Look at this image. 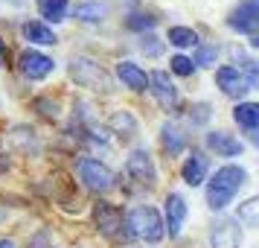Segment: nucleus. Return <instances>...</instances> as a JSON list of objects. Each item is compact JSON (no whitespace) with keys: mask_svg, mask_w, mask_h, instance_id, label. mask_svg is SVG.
Returning <instances> with one entry per match:
<instances>
[{"mask_svg":"<svg viewBox=\"0 0 259 248\" xmlns=\"http://www.w3.org/2000/svg\"><path fill=\"white\" fill-rule=\"evenodd\" d=\"M245 181H247V172L236 164H227L222 169H215V175L207 184V204H210V210H224L236 199V193L245 187Z\"/></svg>","mask_w":259,"mask_h":248,"instance_id":"f257e3e1","label":"nucleus"},{"mask_svg":"<svg viewBox=\"0 0 259 248\" xmlns=\"http://www.w3.org/2000/svg\"><path fill=\"white\" fill-rule=\"evenodd\" d=\"M125 225H128L131 236H140L146 242H160L163 234H166L163 219H160V213L154 210L152 204H137V207H131L128 216H125Z\"/></svg>","mask_w":259,"mask_h":248,"instance_id":"f03ea898","label":"nucleus"},{"mask_svg":"<svg viewBox=\"0 0 259 248\" xmlns=\"http://www.w3.org/2000/svg\"><path fill=\"white\" fill-rule=\"evenodd\" d=\"M70 79L76 85L88 88V91H96V94H108L111 91V76L105 73V67L99 61L88 59V56H76L70 61Z\"/></svg>","mask_w":259,"mask_h":248,"instance_id":"7ed1b4c3","label":"nucleus"},{"mask_svg":"<svg viewBox=\"0 0 259 248\" xmlns=\"http://www.w3.org/2000/svg\"><path fill=\"white\" fill-rule=\"evenodd\" d=\"M94 222H96V228H99L108 239H128V236H131V231H125L128 225H125L122 210H117V207H114V204H108V201L94 204Z\"/></svg>","mask_w":259,"mask_h":248,"instance_id":"20e7f679","label":"nucleus"},{"mask_svg":"<svg viewBox=\"0 0 259 248\" xmlns=\"http://www.w3.org/2000/svg\"><path fill=\"white\" fill-rule=\"evenodd\" d=\"M79 178H82V184L88 190H94V193H108V190L114 187V172L108 169L105 164H99L96 158H82L79 161Z\"/></svg>","mask_w":259,"mask_h":248,"instance_id":"39448f33","label":"nucleus"},{"mask_svg":"<svg viewBox=\"0 0 259 248\" xmlns=\"http://www.w3.org/2000/svg\"><path fill=\"white\" fill-rule=\"evenodd\" d=\"M227 26L242 32V36H259V3L256 0L239 3L233 12L227 15Z\"/></svg>","mask_w":259,"mask_h":248,"instance_id":"423d86ee","label":"nucleus"},{"mask_svg":"<svg viewBox=\"0 0 259 248\" xmlns=\"http://www.w3.org/2000/svg\"><path fill=\"white\" fill-rule=\"evenodd\" d=\"M125 169H128V175L134 181H140L143 187H154V181H157V169H154L149 149H134L128 155V161H125Z\"/></svg>","mask_w":259,"mask_h":248,"instance_id":"0eeeda50","label":"nucleus"},{"mask_svg":"<svg viewBox=\"0 0 259 248\" xmlns=\"http://www.w3.org/2000/svg\"><path fill=\"white\" fill-rule=\"evenodd\" d=\"M149 91H152V96L157 99V105L163 111H175L178 108V88L163 70H154L149 76Z\"/></svg>","mask_w":259,"mask_h":248,"instance_id":"6e6552de","label":"nucleus"},{"mask_svg":"<svg viewBox=\"0 0 259 248\" xmlns=\"http://www.w3.org/2000/svg\"><path fill=\"white\" fill-rule=\"evenodd\" d=\"M18 67H21V73H24L26 79H44V76L53 73L56 64H53L50 56L38 53V50H24V53L18 56Z\"/></svg>","mask_w":259,"mask_h":248,"instance_id":"1a4fd4ad","label":"nucleus"},{"mask_svg":"<svg viewBox=\"0 0 259 248\" xmlns=\"http://www.w3.org/2000/svg\"><path fill=\"white\" fill-rule=\"evenodd\" d=\"M210 245L212 248H239L242 245V228L236 219H219L210 228Z\"/></svg>","mask_w":259,"mask_h":248,"instance_id":"9d476101","label":"nucleus"},{"mask_svg":"<svg viewBox=\"0 0 259 248\" xmlns=\"http://www.w3.org/2000/svg\"><path fill=\"white\" fill-rule=\"evenodd\" d=\"M215 82H219V88H222L227 96H233V99H239V96H245L250 88H247L245 76H242V70L239 67H233V64H224V67H219L215 70Z\"/></svg>","mask_w":259,"mask_h":248,"instance_id":"9b49d317","label":"nucleus"},{"mask_svg":"<svg viewBox=\"0 0 259 248\" xmlns=\"http://www.w3.org/2000/svg\"><path fill=\"white\" fill-rule=\"evenodd\" d=\"M187 213H189V207H187V201H184V196L181 193H169V199H166V222H163L169 236H178L184 231Z\"/></svg>","mask_w":259,"mask_h":248,"instance_id":"f8f14e48","label":"nucleus"},{"mask_svg":"<svg viewBox=\"0 0 259 248\" xmlns=\"http://www.w3.org/2000/svg\"><path fill=\"white\" fill-rule=\"evenodd\" d=\"M207 155L198 152V149H192V155L187 158V164H184V169H181V175H184V181H187L189 187H201L204 181H207Z\"/></svg>","mask_w":259,"mask_h":248,"instance_id":"ddd939ff","label":"nucleus"},{"mask_svg":"<svg viewBox=\"0 0 259 248\" xmlns=\"http://www.w3.org/2000/svg\"><path fill=\"white\" fill-rule=\"evenodd\" d=\"M204 143H207V149L215 155H224V158H233V155H242V143L236 140L233 134H227V131H210L207 137H204Z\"/></svg>","mask_w":259,"mask_h":248,"instance_id":"4468645a","label":"nucleus"},{"mask_svg":"<svg viewBox=\"0 0 259 248\" xmlns=\"http://www.w3.org/2000/svg\"><path fill=\"white\" fill-rule=\"evenodd\" d=\"M117 76L122 79L125 88H131V91H146V88H149V76H146V70H143L140 64H134V61H119L117 64Z\"/></svg>","mask_w":259,"mask_h":248,"instance_id":"2eb2a0df","label":"nucleus"},{"mask_svg":"<svg viewBox=\"0 0 259 248\" xmlns=\"http://www.w3.org/2000/svg\"><path fill=\"white\" fill-rule=\"evenodd\" d=\"M24 38L29 41V44H41V47H53V44H59L56 32H53L47 24H41V21H26L24 24Z\"/></svg>","mask_w":259,"mask_h":248,"instance_id":"dca6fc26","label":"nucleus"},{"mask_svg":"<svg viewBox=\"0 0 259 248\" xmlns=\"http://www.w3.org/2000/svg\"><path fill=\"white\" fill-rule=\"evenodd\" d=\"M108 126L114 134L119 137H134L137 134V117L131 114V111H114L111 117H108Z\"/></svg>","mask_w":259,"mask_h":248,"instance_id":"f3484780","label":"nucleus"},{"mask_svg":"<svg viewBox=\"0 0 259 248\" xmlns=\"http://www.w3.org/2000/svg\"><path fill=\"white\" fill-rule=\"evenodd\" d=\"M160 140H163V149L169 155H178V152H184V146H187V134L178 129L175 123H166L160 129Z\"/></svg>","mask_w":259,"mask_h":248,"instance_id":"a211bd4d","label":"nucleus"},{"mask_svg":"<svg viewBox=\"0 0 259 248\" xmlns=\"http://www.w3.org/2000/svg\"><path fill=\"white\" fill-rule=\"evenodd\" d=\"M233 120L245 129H259V102H239L233 111Z\"/></svg>","mask_w":259,"mask_h":248,"instance_id":"6ab92c4d","label":"nucleus"},{"mask_svg":"<svg viewBox=\"0 0 259 248\" xmlns=\"http://www.w3.org/2000/svg\"><path fill=\"white\" fill-rule=\"evenodd\" d=\"M108 12H111L108 3H82V6H76V18L84 21V24H99V21H105Z\"/></svg>","mask_w":259,"mask_h":248,"instance_id":"aec40b11","label":"nucleus"},{"mask_svg":"<svg viewBox=\"0 0 259 248\" xmlns=\"http://www.w3.org/2000/svg\"><path fill=\"white\" fill-rule=\"evenodd\" d=\"M38 12L53 24H61L67 18V0H38Z\"/></svg>","mask_w":259,"mask_h":248,"instance_id":"412c9836","label":"nucleus"},{"mask_svg":"<svg viewBox=\"0 0 259 248\" xmlns=\"http://www.w3.org/2000/svg\"><path fill=\"white\" fill-rule=\"evenodd\" d=\"M236 222L239 225H247V228H259V196L247 199L239 204L236 210Z\"/></svg>","mask_w":259,"mask_h":248,"instance_id":"4be33fe9","label":"nucleus"},{"mask_svg":"<svg viewBox=\"0 0 259 248\" xmlns=\"http://www.w3.org/2000/svg\"><path fill=\"white\" fill-rule=\"evenodd\" d=\"M9 140H12L15 146H21L24 152H29V149H32V152H38V137H35V131L26 129V126H18V129L9 134Z\"/></svg>","mask_w":259,"mask_h":248,"instance_id":"5701e85b","label":"nucleus"},{"mask_svg":"<svg viewBox=\"0 0 259 248\" xmlns=\"http://www.w3.org/2000/svg\"><path fill=\"white\" fill-rule=\"evenodd\" d=\"M169 44H175V47H195L198 44V36L189 26H172L169 29Z\"/></svg>","mask_w":259,"mask_h":248,"instance_id":"b1692460","label":"nucleus"},{"mask_svg":"<svg viewBox=\"0 0 259 248\" xmlns=\"http://www.w3.org/2000/svg\"><path fill=\"white\" fill-rule=\"evenodd\" d=\"M35 111H38V114H44V117H50V120H59V114H61L59 102H56V99H50V96H38V99H35Z\"/></svg>","mask_w":259,"mask_h":248,"instance_id":"393cba45","label":"nucleus"},{"mask_svg":"<svg viewBox=\"0 0 259 248\" xmlns=\"http://www.w3.org/2000/svg\"><path fill=\"white\" fill-rule=\"evenodd\" d=\"M210 114H212V108L207 105V102H195V105L189 108V123H192V126H204V123L210 120Z\"/></svg>","mask_w":259,"mask_h":248,"instance_id":"a878e982","label":"nucleus"},{"mask_svg":"<svg viewBox=\"0 0 259 248\" xmlns=\"http://www.w3.org/2000/svg\"><path fill=\"white\" fill-rule=\"evenodd\" d=\"M137 47L146 53V56H160V50H163V44L157 41V38L149 32V36H140V41H137Z\"/></svg>","mask_w":259,"mask_h":248,"instance_id":"bb28decb","label":"nucleus"},{"mask_svg":"<svg viewBox=\"0 0 259 248\" xmlns=\"http://www.w3.org/2000/svg\"><path fill=\"white\" fill-rule=\"evenodd\" d=\"M242 76H245L247 88H259V59L245 61V70H242Z\"/></svg>","mask_w":259,"mask_h":248,"instance_id":"cd10ccee","label":"nucleus"},{"mask_svg":"<svg viewBox=\"0 0 259 248\" xmlns=\"http://www.w3.org/2000/svg\"><path fill=\"white\" fill-rule=\"evenodd\" d=\"M169 64H172V70H175L178 76H192V73H195V64H192V59H187V56H175Z\"/></svg>","mask_w":259,"mask_h":248,"instance_id":"c85d7f7f","label":"nucleus"},{"mask_svg":"<svg viewBox=\"0 0 259 248\" xmlns=\"http://www.w3.org/2000/svg\"><path fill=\"white\" fill-rule=\"evenodd\" d=\"M215 56H219V53H215V47H198V53H195V61H192V64H195V67H210V64H215Z\"/></svg>","mask_w":259,"mask_h":248,"instance_id":"c756f323","label":"nucleus"},{"mask_svg":"<svg viewBox=\"0 0 259 248\" xmlns=\"http://www.w3.org/2000/svg\"><path fill=\"white\" fill-rule=\"evenodd\" d=\"M125 24H128L131 29H152V26L157 24V18H152V15H131Z\"/></svg>","mask_w":259,"mask_h":248,"instance_id":"7c9ffc66","label":"nucleus"},{"mask_svg":"<svg viewBox=\"0 0 259 248\" xmlns=\"http://www.w3.org/2000/svg\"><path fill=\"white\" fill-rule=\"evenodd\" d=\"M3 61H6V44L0 41V67H3Z\"/></svg>","mask_w":259,"mask_h":248,"instance_id":"2f4dec72","label":"nucleus"},{"mask_svg":"<svg viewBox=\"0 0 259 248\" xmlns=\"http://www.w3.org/2000/svg\"><path fill=\"white\" fill-rule=\"evenodd\" d=\"M0 248H15L12 239H0Z\"/></svg>","mask_w":259,"mask_h":248,"instance_id":"473e14b6","label":"nucleus"},{"mask_svg":"<svg viewBox=\"0 0 259 248\" xmlns=\"http://www.w3.org/2000/svg\"><path fill=\"white\" fill-rule=\"evenodd\" d=\"M250 44H253V47L259 50V36H253V41H250Z\"/></svg>","mask_w":259,"mask_h":248,"instance_id":"72a5a7b5","label":"nucleus"},{"mask_svg":"<svg viewBox=\"0 0 259 248\" xmlns=\"http://www.w3.org/2000/svg\"><path fill=\"white\" fill-rule=\"evenodd\" d=\"M253 143H256V146H259V131H253Z\"/></svg>","mask_w":259,"mask_h":248,"instance_id":"f704fd0d","label":"nucleus"}]
</instances>
